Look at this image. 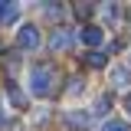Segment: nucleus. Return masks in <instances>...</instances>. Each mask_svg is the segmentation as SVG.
I'll return each mask as SVG.
<instances>
[{
  "instance_id": "nucleus-12",
  "label": "nucleus",
  "mask_w": 131,
  "mask_h": 131,
  "mask_svg": "<svg viewBox=\"0 0 131 131\" xmlns=\"http://www.w3.org/2000/svg\"><path fill=\"white\" fill-rule=\"evenodd\" d=\"M0 128H3V108H0Z\"/></svg>"
},
{
  "instance_id": "nucleus-4",
  "label": "nucleus",
  "mask_w": 131,
  "mask_h": 131,
  "mask_svg": "<svg viewBox=\"0 0 131 131\" xmlns=\"http://www.w3.org/2000/svg\"><path fill=\"white\" fill-rule=\"evenodd\" d=\"M72 43H75V36L66 30V26L52 30V36H49V49H52V52H69V49H72Z\"/></svg>"
},
{
  "instance_id": "nucleus-11",
  "label": "nucleus",
  "mask_w": 131,
  "mask_h": 131,
  "mask_svg": "<svg viewBox=\"0 0 131 131\" xmlns=\"http://www.w3.org/2000/svg\"><path fill=\"white\" fill-rule=\"evenodd\" d=\"M75 13H79V16H92V7H82V3H79V7H75Z\"/></svg>"
},
{
  "instance_id": "nucleus-10",
  "label": "nucleus",
  "mask_w": 131,
  "mask_h": 131,
  "mask_svg": "<svg viewBox=\"0 0 131 131\" xmlns=\"http://www.w3.org/2000/svg\"><path fill=\"white\" fill-rule=\"evenodd\" d=\"M102 131H131V125L121 121V118H108V121L102 125Z\"/></svg>"
},
{
  "instance_id": "nucleus-7",
  "label": "nucleus",
  "mask_w": 131,
  "mask_h": 131,
  "mask_svg": "<svg viewBox=\"0 0 131 131\" xmlns=\"http://www.w3.org/2000/svg\"><path fill=\"white\" fill-rule=\"evenodd\" d=\"M82 59L92 66V69H102V66H108V59H105V52H102V49H89Z\"/></svg>"
},
{
  "instance_id": "nucleus-2",
  "label": "nucleus",
  "mask_w": 131,
  "mask_h": 131,
  "mask_svg": "<svg viewBox=\"0 0 131 131\" xmlns=\"http://www.w3.org/2000/svg\"><path fill=\"white\" fill-rule=\"evenodd\" d=\"M39 43H43V36L36 30V23H20V30H16V46L26 49V52H36Z\"/></svg>"
},
{
  "instance_id": "nucleus-9",
  "label": "nucleus",
  "mask_w": 131,
  "mask_h": 131,
  "mask_svg": "<svg viewBox=\"0 0 131 131\" xmlns=\"http://www.w3.org/2000/svg\"><path fill=\"white\" fill-rule=\"evenodd\" d=\"M7 95H10V102H13V108H23V105H26V98H23V92L16 89L13 82H7Z\"/></svg>"
},
{
  "instance_id": "nucleus-5",
  "label": "nucleus",
  "mask_w": 131,
  "mask_h": 131,
  "mask_svg": "<svg viewBox=\"0 0 131 131\" xmlns=\"http://www.w3.org/2000/svg\"><path fill=\"white\" fill-rule=\"evenodd\" d=\"M75 39H79L82 46H89V49H98L105 43V30H102V26H82Z\"/></svg>"
},
{
  "instance_id": "nucleus-13",
  "label": "nucleus",
  "mask_w": 131,
  "mask_h": 131,
  "mask_svg": "<svg viewBox=\"0 0 131 131\" xmlns=\"http://www.w3.org/2000/svg\"><path fill=\"white\" fill-rule=\"evenodd\" d=\"M128 69H131V66H128Z\"/></svg>"
},
{
  "instance_id": "nucleus-3",
  "label": "nucleus",
  "mask_w": 131,
  "mask_h": 131,
  "mask_svg": "<svg viewBox=\"0 0 131 131\" xmlns=\"http://www.w3.org/2000/svg\"><path fill=\"white\" fill-rule=\"evenodd\" d=\"M108 79H112V89H118V92H128L131 89V69L121 62H112V69H108Z\"/></svg>"
},
{
  "instance_id": "nucleus-6",
  "label": "nucleus",
  "mask_w": 131,
  "mask_h": 131,
  "mask_svg": "<svg viewBox=\"0 0 131 131\" xmlns=\"http://www.w3.org/2000/svg\"><path fill=\"white\" fill-rule=\"evenodd\" d=\"M20 20V7L16 3H0V23H16Z\"/></svg>"
},
{
  "instance_id": "nucleus-8",
  "label": "nucleus",
  "mask_w": 131,
  "mask_h": 131,
  "mask_svg": "<svg viewBox=\"0 0 131 131\" xmlns=\"http://www.w3.org/2000/svg\"><path fill=\"white\" fill-rule=\"evenodd\" d=\"M102 20L115 26V23L121 20V7H118V3H108V7H102Z\"/></svg>"
},
{
  "instance_id": "nucleus-1",
  "label": "nucleus",
  "mask_w": 131,
  "mask_h": 131,
  "mask_svg": "<svg viewBox=\"0 0 131 131\" xmlns=\"http://www.w3.org/2000/svg\"><path fill=\"white\" fill-rule=\"evenodd\" d=\"M26 79H30V82H26L30 95H36V98H49V95H52V82H56V69H52L49 62H33Z\"/></svg>"
}]
</instances>
